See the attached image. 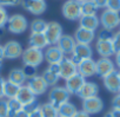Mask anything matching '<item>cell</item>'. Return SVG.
I'll use <instances>...</instances> for the list:
<instances>
[{
    "label": "cell",
    "instance_id": "7c38bea8",
    "mask_svg": "<svg viewBox=\"0 0 120 117\" xmlns=\"http://www.w3.org/2000/svg\"><path fill=\"white\" fill-rule=\"evenodd\" d=\"M22 46L17 40H10L4 45V54L6 59H17L22 54Z\"/></svg>",
    "mask_w": 120,
    "mask_h": 117
},
{
    "label": "cell",
    "instance_id": "83f0119b",
    "mask_svg": "<svg viewBox=\"0 0 120 117\" xmlns=\"http://www.w3.org/2000/svg\"><path fill=\"white\" fill-rule=\"evenodd\" d=\"M99 8L93 0H86L81 3V16H95Z\"/></svg>",
    "mask_w": 120,
    "mask_h": 117
},
{
    "label": "cell",
    "instance_id": "ba28073f",
    "mask_svg": "<svg viewBox=\"0 0 120 117\" xmlns=\"http://www.w3.org/2000/svg\"><path fill=\"white\" fill-rule=\"evenodd\" d=\"M59 66H60L59 77L63 78V79H65V81L78 72V66H77V64L71 59L70 57H65L64 59L59 63Z\"/></svg>",
    "mask_w": 120,
    "mask_h": 117
},
{
    "label": "cell",
    "instance_id": "f546056e",
    "mask_svg": "<svg viewBox=\"0 0 120 117\" xmlns=\"http://www.w3.org/2000/svg\"><path fill=\"white\" fill-rule=\"evenodd\" d=\"M46 27H47V23L44 19H39V18L34 19L30 25L31 33H44Z\"/></svg>",
    "mask_w": 120,
    "mask_h": 117
},
{
    "label": "cell",
    "instance_id": "ee69618b",
    "mask_svg": "<svg viewBox=\"0 0 120 117\" xmlns=\"http://www.w3.org/2000/svg\"><path fill=\"white\" fill-rule=\"evenodd\" d=\"M4 84H5V79L0 76V99H3L4 96Z\"/></svg>",
    "mask_w": 120,
    "mask_h": 117
},
{
    "label": "cell",
    "instance_id": "7402d4cb",
    "mask_svg": "<svg viewBox=\"0 0 120 117\" xmlns=\"http://www.w3.org/2000/svg\"><path fill=\"white\" fill-rule=\"evenodd\" d=\"M35 95L32 92V90L27 86V85H22V86H20V89H19V92H18V95H17V99L22 104V105H26V104H30V103H32V102H34L35 101Z\"/></svg>",
    "mask_w": 120,
    "mask_h": 117
},
{
    "label": "cell",
    "instance_id": "60d3db41",
    "mask_svg": "<svg viewBox=\"0 0 120 117\" xmlns=\"http://www.w3.org/2000/svg\"><path fill=\"white\" fill-rule=\"evenodd\" d=\"M112 109L120 110V93H116L112 99Z\"/></svg>",
    "mask_w": 120,
    "mask_h": 117
},
{
    "label": "cell",
    "instance_id": "d6986e66",
    "mask_svg": "<svg viewBox=\"0 0 120 117\" xmlns=\"http://www.w3.org/2000/svg\"><path fill=\"white\" fill-rule=\"evenodd\" d=\"M77 66H78V73H80L84 78H88L95 75V61L92 58L81 61Z\"/></svg>",
    "mask_w": 120,
    "mask_h": 117
},
{
    "label": "cell",
    "instance_id": "f35d334b",
    "mask_svg": "<svg viewBox=\"0 0 120 117\" xmlns=\"http://www.w3.org/2000/svg\"><path fill=\"white\" fill-rule=\"evenodd\" d=\"M113 38V33L112 31H108V30H104L100 31L99 36H98V39H112Z\"/></svg>",
    "mask_w": 120,
    "mask_h": 117
},
{
    "label": "cell",
    "instance_id": "8d00e7d4",
    "mask_svg": "<svg viewBox=\"0 0 120 117\" xmlns=\"http://www.w3.org/2000/svg\"><path fill=\"white\" fill-rule=\"evenodd\" d=\"M112 43H113V48H114V52H115V53H116V52H120V31L113 34Z\"/></svg>",
    "mask_w": 120,
    "mask_h": 117
},
{
    "label": "cell",
    "instance_id": "f907efd6",
    "mask_svg": "<svg viewBox=\"0 0 120 117\" xmlns=\"http://www.w3.org/2000/svg\"><path fill=\"white\" fill-rule=\"evenodd\" d=\"M5 59V54H4V45H0V62H3Z\"/></svg>",
    "mask_w": 120,
    "mask_h": 117
},
{
    "label": "cell",
    "instance_id": "d4e9b609",
    "mask_svg": "<svg viewBox=\"0 0 120 117\" xmlns=\"http://www.w3.org/2000/svg\"><path fill=\"white\" fill-rule=\"evenodd\" d=\"M7 81H10V82H12V83H14V84L19 85V86L25 85V83L27 82V79H26V77L24 75L22 69H19V68H14V69H12L10 71Z\"/></svg>",
    "mask_w": 120,
    "mask_h": 117
},
{
    "label": "cell",
    "instance_id": "ffe728a7",
    "mask_svg": "<svg viewBox=\"0 0 120 117\" xmlns=\"http://www.w3.org/2000/svg\"><path fill=\"white\" fill-rule=\"evenodd\" d=\"M75 39L73 36H70V34H63L60 37L59 41L56 43V46L60 48L64 54H71L73 52V48L75 46Z\"/></svg>",
    "mask_w": 120,
    "mask_h": 117
},
{
    "label": "cell",
    "instance_id": "e575fe53",
    "mask_svg": "<svg viewBox=\"0 0 120 117\" xmlns=\"http://www.w3.org/2000/svg\"><path fill=\"white\" fill-rule=\"evenodd\" d=\"M106 8L114 12H120V0H107Z\"/></svg>",
    "mask_w": 120,
    "mask_h": 117
},
{
    "label": "cell",
    "instance_id": "11a10c76",
    "mask_svg": "<svg viewBox=\"0 0 120 117\" xmlns=\"http://www.w3.org/2000/svg\"><path fill=\"white\" fill-rule=\"evenodd\" d=\"M119 76H120V70H119Z\"/></svg>",
    "mask_w": 120,
    "mask_h": 117
},
{
    "label": "cell",
    "instance_id": "277c9868",
    "mask_svg": "<svg viewBox=\"0 0 120 117\" xmlns=\"http://www.w3.org/2000/svg\"><path fill=\"white\" fill-rule=\"evenodd\" d=\"M63 16L67 20H78L81 17V3L78 0H66L61 8Z\"/></svg>",
    "mask_w": 120,
    "mask_h": 117
},
{
    "label": "cell",
    "instance_id": "d590c367",
    "mask_svg": "<svg viewBox=\"0 0 120 117\" xmlns=\"http://www.w3.org/2000/svg\"><path fill=\"white\" fill-rule=\"evenodd\" d=\"M0 117H8L7 99H0Z\"/></svg>",
    "mask_w": 120,
    "mask_h": 117
},
{
    "label": "cell",
    "instance_id": "2e32d148",
    "mask_svg": "<svg viewBox=\"0 0 120 117\" xmlns=\"http://www.w3.org/2000/svg\"><path fill=\"white\" fill-rule=\"evenodd\" d=\"M104 79V86L113 93H119L120 92V76L119 71H113L112 73L107 75Z\"/></svg>",
    "mask_w": 120,
    "mask_h": 117
},
{
    "label": "cell",
    "instance_id": "6da1fadb",
    "mask_svg": "<svg viewBox=\"0 0 120 117\" xmlns=\"http://www.w3.org/2000/svg\"><path fill=\"white\" fill-rule=\"evenodd\" d=\"M21 61L24 65H32L38 68L45 59H44V52L40 48L31 47L28 46L26 50L22 51L21 54Z\"/></svg>",
    "mask_w": 120,
    "mask_h": 117
},
{
    "label": "cell",
    "instance_id": "6f0895ef",
    "mask_svg": "<svg viewBox=\"0 0 120 117\" xmlns=\"http://www.w3.org/2000/svg\"><path fill=\"white\" fill-rule=\"evenodd\" d=\"M119 93H120V92H119Z\"/></svg>",
    "mask_w": 120,
    "mask_h": 117
},
{
    "label": "cell",
    "instance_id": "680465c9",
    "mask_svg": "<svg viewBox=\"0 0 120 117\" xmlns=\"http://www.w3.org/2000/svg\"><path fill=\"white\" fill-rule=\"evenodd\" d=\"M119 26H120V25H119Z\"/></svg>",
    "mask_w": 120,
    "mask_h": 117
},
{
    "label": "cell",
    "instance_id": "9a60e30c",
    "mask_svg": "<svg viewBox=\"0 0 120 117\" xmlns=\"http://www.w3.org/2000/svg\"><path fill=\"white\" fill-rule=\"evenodd\" d=\"M66 84H65V88L67 89V91L72 95H77L79 92V90L81 89V86L86 83V78H84L80 73H75L73 75L72 77L67 78L66 81Z\"/></svg>",
    "mask_w": 120,
    "mask_h": 117
},
{
    "label": "cell",
    "instance_id": "816d5d0a",
    "mask_svg": "<svg viewBox=\"0 0 120 117\" xmlns=\"http://www.w3.org/2000/svg\"><path fill=\"white\" fill-rule=\"evenodd\" d=\"M104 117H112V115H111V112L108 111L107 113H105V116H104Z\"/></svg>",
    "mask_w": 120,
    "mask_h": 117
},
{
    "label": "cell",
    "instance_id": "bcb514c9",
    "mask_svg": "<svg viewBox=\"0 0 120 117\" xmlns=\"http://www.w3.org/2000/svg\"><path fill=\"white\" fill-rule=\"evenodd\" d=\"M73 117H91L86 111H84V110H80V111H77V113L73 116Z\"/></svg>",
    "mask_w": 120,
    "mask_h": 117
},
{
    "label": "cell",
    "instance_id": "b9f144b4",
    "mask_svg": "<svg viewBox=\"0 0 120 117\" xmlns=\"http://www.w3.org/2000/svg\"><path fill=\"white\" fill-rule=\"evenodd\" d=\"M47 70H48V71H51L52 73H54V75H58V76H59L60 66H59V64H48Z\"/></svg>",
    "mask_w": 120,
    "mask_h": 117
},
{
    "label": "cell",
    "instance_id": "7dc6e473",
    "mask_svg": "<svg viewBox=\"0 0 120 117\" xmlns=\"http://www.w3.org/2000/svg\"><path fill=\"white\" fill-rule=\"evenodd\" d=\"M13 117H28V112H26L25 110H20V111H18Z\"/></svg>",
    "mask_w": 120,
    "mask_h": 117
},
{
    "label": "cell",
    "instance_id": "8992f818",
    "mask_svg": "<svg viewBox=\"0 0 120 117\" xmlns=\"http://www.w3.org/2000/svg\"><path fill=\"white\" fill-rule=\"evenodd\" d=\"M44 34L47 39L48 45H56L60 37L64 34L63 33V27L56 21H49V23H47V27H46Z\"/></svg>",
    "mask_w": 120,
    "mask_h": 117
},
{
    "label": "cell",
    "instance_id": "cb8c5ba5",
    "mask_svg": "<svg viewBox=\"0 0 120 117\" xmlns=\"http://www.w3.org/2000/svg\"><path fill=\"white\" fill-rule=\"evenodd\" d=\"M28 45L31 47L42 50L48 46V43H47V39L44 33H31V36L28 38Z\"/></svg>",
    "mask_w": 120,
    "mask_h": 117
},
{
    "label": "cell",
    "instance_id": "8fae6325",
    "mask_svg": "<svg viewBox=\"0 0 120 117\" xmlns=\"http://www.w3.org/2000/svg\"><path fill=\"white\" fill-rule=\"evenodd\" d=\"M102 109H104V102L98 96L82 99V110L86 111L88 115L99 113L100 111H102Z\"/></svg>",
    "mask_w": 120,
    "mask_h": 117
},
{
    "label": "cell",
    "instance_id": "f6af8a7d",
    "mask_svg": "<svg viewBox=\"0 0 120 117\" xmlns=\"http://www.w3.org/2000/svg\"><path fill=\"white\" fill-rule=\"evenodd\" d=\"M95 3V5L98 6V8H102V7H106L107 5V0H93Z\"/></svg>",
    "mask_w": 120,
    "mask_h": 117
},
{
    "label": "cell",
    "instance_id": "74e56055",
    "mask_svg": "<svg viewBox=\"0 0 120 117\" xmlns=\"http://www.w3.org/2000/svg\"><path fill=\"white\" fill-rule=\"evenodd\" d=\"M20 4V0H0V6H17Z\"/></svg>",
    "mask_w": 120,
    "mask_h": 117
},
{
    "label": "cell",
    "instance_id": "f1b7e54d",
    "mask_svg": "<svg viewBox=\"0 0 120 117\" xmlns=\"http://www.w3.org/2000/svg\"><path fill=\"white\" fill-rule=\"evenodd\" d=\"M40 109H41V112H42V117H59L58 108H55L54 105H52L48 102L41 104Z\"/></svg>",
    "mask_w": 120,
    "mask_h": 117
},
{
    "label": "cell",
    "instance_id": "44dd1931",
    "mask_svg": "<svg viewBox=\"0 0 120 117\" xmlns=\"http://www.w3.org/2000/svg\"><path fill=\"white\" fill-rule=\"evenodd\" d=\"M98 92H99V86L98 84L93 83V82H86L81 89L79 90V92L77 93L79 98L81 99H86V98H91V97H94V96H98Z\"/></svg>",
    "mask_w": 120,
    "mask_h": 117
},
{
    "label": "cell",
    "instance_id": "52a82bcc",
    "mask_svg": "<svg viewBox=\"0 0 120 117\" xmlns=\"http://www.w3.org/2000/svg\"><path fill=\"white\" fill-rule=\"evenodd\" d=\"M71 54L72 56L70 58L78 65L81 61L92 58L93 50H92L91 45H87V44H75V46L73 48V52Z\"/></svg>",
    "mask_w": 120,
    "mask_h": 117
},
{
    "label": "cell",
    "instance_id": "1f68e13d",
    "mask_svg": "<svg viewBox=\"0 0 120 117\" xmlns=\"http://www.w3.org/2000/svg\"><path fill=\"white\" fill-rule=\"evenodd\" d=\"M41 77L44 78V81L46 82V84L48 85V86H55L56 85V83H58V81H59V76L58 75H54V73H52L51 71H48L47 69L44 71V73L41 75Z\"/></svg>",
    "mask_w": 120,
    "mask_h": 117
},
{
    "label": "cell",
    "instance_id": "e0dca14e",
    "mask_svg": "<svg viewBox=\"0 0 120 117\" xmlns=\"http://www.w3.org/2000/svg\"><path fill=\"white\" fill-rule=\"evenodd\" d=\"M26 85L32 90V92H33L35 96H39V95L45 93V92L47 91V89H48V85L46 84V82L44 81V78H42L41 76H38V75H37L35 77L28 79Z\"/></svg>",
    "mask_w": 120,
    "mask_h": 117
},
{
    "label": "cell",
    "instance_id": "5bb4252c",
    "mask_svg": "<svg viewBox=\"0 0 120 117\" xmlns=\"http://www.w3.org/2000/svg\"><path fill=\"white\" fill-rule=\"evenodd\" d=\"M95 50L100 58H109L111 56L115 54L112 39H98L95 43Z\"/></svg>",
    "mask_w": 120,
    "mask_h": 117
},
{
    "label": "cell",
    "instance_id": "d6a6232c",
    "mask_svg": "<svg viewBox=\"0 0 120 117\" xmlns=\"http://www.w3.org/2000/svg\"><path fill=\"white\" fill-rule=\"evenodd\" d=\"M22 71H24V75H25V77H26L27 81L37 76V68H35V66H32V65H24Z\"/></svg>",
    "mask_w": 120,
    "mask_h": 117
},
{
    "label": "cell",
    "instance_id": "ab89813d",
    "mask_svg": "<svg viewBox=\"0 0 120 117\" xmlns=\"http://www.w3.org/2000/svg\"><path fill=\"white\" fill-rule=\"evenodd\" d=\"M38 106H40L39 104H38V102L37 101H34V102H32V103H30V104H26V105H24V108H22V110H25L26 112H32L33 110H35Z\"/></svg>",
    "mask_w": 120,
    "mask_h": 117
},
{
    "label": "cell",
    "instance_id": "ac0fdd59",
    "mask_svg": "<svg viewBox=\"0 0 120 117\" xmlns=\"http://www.w3.org/2000/svg\"><path fill=\"white\" fill-rule=\"evenodd\" d=\"M73 37H74L77 44H87V45H90L94 40L95 33H94V31H91V30H87V28H84V27L79 26L75 30V33H74Z\"/></svg>",
    "mask_w": 120,
    "mask_h": 117
},
{
    "label": "cell",
    "instance_id": "4dcf8cb0",
    "mask_svg": "<svg viewBox=\"0 0 120 117\" xmlns=\"http://www.w3.org/2000/svg\"><path fill=\"white\" fill-rule=\"evenodd\" d=\"M7 106H8V117H13L18 111L22 110V108H24V105L17 98L7 99Z\"/></svg>",
    "mask_w": 120,
    "mask_h": 117
},
{
    "label": "cell",
    "instance_id": "9c48e42d",
    "mask_svg": "<svg viewBox=\"0 0 120 117\" xmlns=\"http://www.w3.org/2000/svg\"><path fill=\"white\" fill-rule=\"evenodd\" d=\"M113 71H115V64L111 61V58H100L95 61V75L100 78H105Z\"/></svg>",
    "mask_w": 120,
    "mask_h": 117
},
{
    "label": "cell",
    "instance_id": "db71d44e",
    "mask_svg": "<svg viewBox=\"0 0 120 117\" xmlns=\"http://www.w3.org/2000/svg\"><path fill=\"white\" fill-rule=\"evenodd\" d=\"M78 1H80V3H82V1H86V0H78Z\"/></svg>",
    "mask_w": 120,
    "mask_h": 117
},
{
    "label": "cell",
    "instance_id": "5b68a950",
    "mask_svg": "<svg viewBox=\"0 0 120 117\" xmlns=\"http://www.w3.org/2000/svg\"><path fill=\"white\" fill-rule=\"evenodd\" d=\"M99 21L104 30L113 31L115 27H118L120 25V14H119V12H114V11L106 8L101 13Z\"/></svg>",
    "mask_w": 120,
    "mask_h": 117
},
{
    "label": "cell",
    "instance_id": "30bf717a",
    "mask_svg": "<svg viewBox=\"0 0 120 117\" xmlns=\"http://www.w3.org/2000/svg\"><path fill=\"white\" fill-rule=\"evenodd\" d=\"M20 5L34 16H40L46 11L45 0H20Z\"/></svg>",
    "mask_w": 120,
    "mask_h": 117
},
{
    "label": "cell",
    "instance_id": "9f6ffc18",
    "mask_svg": "<svg viewBox=\"0 0 120 117\" xmlns=\"http://www.w3.org/2000/svg\"><path fill=\"white\" fill-rule=\"evenodd\" d=\"M0 37H1V33H0Z\"/></svg>",
    "mask_w": 120,
    "mask_h": 117
},
{
    "label": "cell",
    "instance_id": "836d02e7",
    "mask_svg": "<svg viewBox=\"0 0 120 117\" xmlns=\"http://www.w3.org/2000/svg\"><path fill=\"white\" fill-rule=\"evenodd\" d=\"M8 18H10V17H8V13H7L6 8L3 7V6H0V30L4 28V27L6 26Z\"/></svg>",
    "mask_w": 120,
    "mask_h": 117
},
{
    "label": "cell",
    "instance_id": "f5cc1de1",
    "mask_svg": "<svg viewBox=\"0 0 120 117\" xmlns=\"http://www.w3.org/2000/svg\"><path fill=\"white\" fill-rule=\"evenodd\" d=\"M1 66H3V62H0V70H1Z\"/></svg>",
    "mask_w": 120,
    "mask_h": 117
},
{
    "label": "cell",
    "instance_id": "603a6c76",
    "mask_svg": "<svg viewBox=\"0 0 120 117\" xmlns=\"http://www.w3.org/2000/svg\"><path fill=\"white\" fill-rule=\"evenodd\" d=\"M99 24H100V21H99V18L97 17V14L95 16H81L79 19V26L91 30V31H95L98 28Z\"/></svg>",
    "mask_w": 120,
    "mask_h": 117
},
{
    "label": "cell",
    "instance_id": "4316f807",
    "mask_svg": "<svg viewBox=\"0 0 120 117\" xmlns=\"http://www.w3.org/2000/svg\"><path fill=\"white\" fill-rule=\"evenodd\" d=\"M19 89L20 86L10 82V81H5V84H4V96L7 98V99H11V98H15L18 92H19Z\"/></svg>",
    "mask_w": 120,
    "mask_h": 117
},
{
    "label": "cell",
    "instance_id": "c3c4849f",
    "mask_svg": "<svg viewBox=\"0 0 120 117\" xmlns=\"http://www.w3.org/2000/svg\"><path fill=\"white\" fill-rule=\"evenodd\" d=\"M109 112H111L112 117H120V110H118V109H112Z\"/></svg>",
    "mask_w": 120,
    "mask_h": 117
},
{
    "label": "cell",
    "instance_id": "484cf974",
    "mask_svg": "<svg viewBox=\"0 0 120 117\" xmlns=\"http://www.w3.org/2000/svg\"><path fill=\"white\" fill-rule=\"evenodd\" d=\"M77 111H78L77 106L71 102H66L60 106H58L59 117H73L77 113Z\"/></svg>",
    "mask_w": 120,
    "mask_h": 117
},
{
    "label": "cell",
    "instance_id": "7bdbcfd3",
    "mask_svg": "<svg viewBox=\"0 0 120 117\" xmlns=\"http://www.w3.org/2000/svg\"><path fill=\"white\" fill-rule=\"evenodd\" d=\"M28 117H42V112H41L40 106H38L35 110H33L32 112H30L28 113Z\"/></svg>",
    "mask_w": 120,
    "mask_h": 117
},
{
    "label": "cell",
    "instance_id": "3957f363",
    "mask_svg": "<svg viewBox=\"0 0 120 117\" xmlns=\"http://www.w3.org/2000/svg\"><path fill=\"white\" fill-rule=\"evenodd\" d=\"M7 31L13 34L24 33L28 27V21L22 14H13L8 18L6 24Z\"/></svg>",
    "mask_w": 120,
    "mask_h": 117
},
{
    "label": "cell",
    "instance_id": "4fadbf2b",
    "mask_svg": "<svg viewBox=\"0 0 120 117\" xmlns=\"http://www.w3.org/2000/svg\"><path fill=\"white\" fill-rule=\"evenodd\" d=\"M64 58H65V54L60 51V48L56 45L47 46L46 51L44 52V59L48 64H59Z\"/></svg>",
    "mask_w": 120,
    "mask_h": 117
},
{
    "label": "cell",
    "instance_id": "681fc988",
    "mask_svg": "<svg viewBox=\"0 0 120 117\" xmlns=\"http://www.w3.org/2000/svg\"><path fill=\"white\" fill-rule=\"evenodd\" d=\"M115 65L119 68L120 70V52H116L115 53Z\"/></svg>",
    "mask_w": 120,
    "mask_h": 117
},
{
    "label": "cell",
    "instance_id": "7a4b0ae2",
    "mask_svg": "<svg viewBox=\"0 0 120 117\" xmlns=\"http://www.w3.org/2000/svg\"><path fill=\"white\" fill-rule=\"evenodd\" d=\"M70 96H71V93L67 91V89L65 86H58V85H55L48 92V103H51L52 105L58 108L61 104L68 102Z\"/></svg>",
    "mask_w": 120,
    "mask_h": 117
}]
</instances>
